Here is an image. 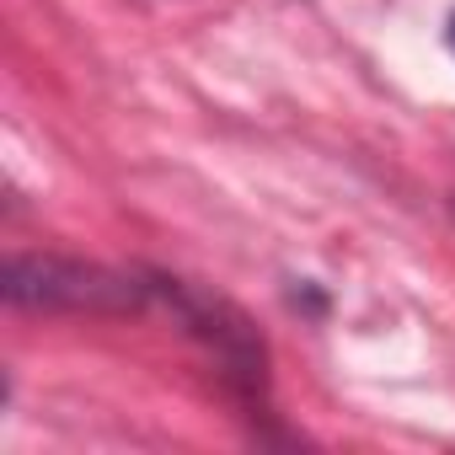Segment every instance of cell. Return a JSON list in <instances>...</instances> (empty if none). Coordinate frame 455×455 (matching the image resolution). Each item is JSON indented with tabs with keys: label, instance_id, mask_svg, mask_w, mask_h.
<instances>
[{
	"label": "cell",
	"instance_id": "2",
	"mask_svg": "<svg viewBox=\"0 0 455 455\" xmlns=\"http://www.w3.org/2000/svg\"><path fill=\"white\" fill-rule=\"evenodd\" d=\"M450 49H455V22H450Z\"/></svg>",
	"mask_w": 455,
	"mask_h": 455
},
{
	"label": "cell",
	"instance_id": "1",
	"mask_svg": "<svg viewBox=\"0 0 455 455\" xmlns=\"http://www.w3.org/2000/svg\"><path fill=\"white\" fill-rule=\"evenodd\" d=\"M6 295L12 306H28V311H134L145 290L129 274H113L81 258L28 252L6 263Z\"/></svg>",
	"mask_w": 455,
	"mask_h": 455
}]
</instances>
